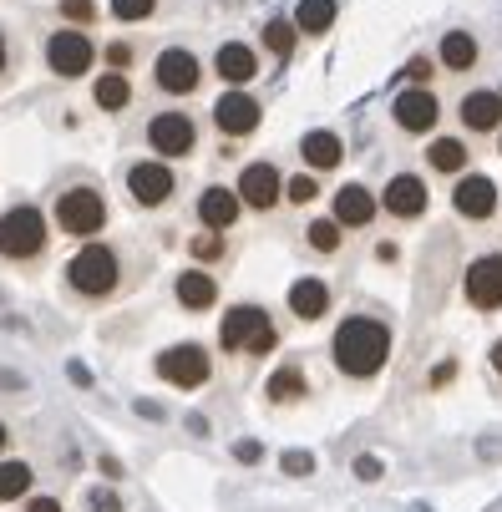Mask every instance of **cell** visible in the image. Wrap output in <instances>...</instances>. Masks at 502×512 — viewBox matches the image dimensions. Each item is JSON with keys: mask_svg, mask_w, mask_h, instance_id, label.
Returning <instances> with one entry per match:
<instances>
[{"mask_svg": "<svg viewBox=\"0 0 502 512\" xmlns=\"http://www.w3.org/2000/svg\"><path fill=\"white\" fill-rule=\"evenodd\" d=\"M330 355H335V365H340L350 381H371L381 365H386V355H391V330L381 320H371V315H350L335 330Z\"/></svg>", "mask_w": 502, "mask_h": 512, "instance_id": "obj_1", "label": "cell"}, {"mask_svg": "<svg viewBox=\"0 0 502 512\" xmlns=\"http://www.w3.org/2000/svg\"><path fill=\"white\" fill-rule=\"evenodd\" d=\"M66 284L77 289L82 300H107L112 289L122 284V259L112 244H82L77 254L66 259Z\"/></svg>", "mask_w": 502, "mask_h": 512, "instance_id": "obj_2", "label": "cell"}, {"mask_svg": "<svg viewBox=\"0 0 502 512\" xmlns=\"http://www.w3.org/2000/svg\"><path fill=\"white\" fill-rule=\"evenodd\" d=\"M46 239H51V224L46 213L31 208V203H16L0 213V259H16V264H31L46 254Z\"/></svg>", "mask_w": 502, "mask_h": 512, "instance_id": "obj_3", "label": "cell"}, {"mask_svg": "<svg viewBox=\"0 0 502 512\" xmlns=\"http://www.w3.org/2000/svg\"><path fill=\"white\" fill-rule=\"evenodd\" d=\"M56 229H66L71 239H97L107 229V203L97 188H66L56 198Z\"/></svg>", "mask_w": 502, "mask_h": 512, "instance_id": "obj_4", "label": "cell"}, {"mask_svg": "<svg viewBox=\"0 0 502 512\" xmlns=\"http://www.w3.org/2000/svg\"><path fill=\"white\" fill-rule=\"evenodd\" d=\"M219 340L234 355H264V350H274V325H269V315L259 305H239V310L224 315Z\"/></svg>", "mask_w": 502, "mask_h": 512, "instance_id": "obj_5", "label": "cell"}, {"mask_svg": "<svg viewBox=\"0 0 502 512\" xmlns=\"http://www.w3.org/2000/svg\"><path fill=\"white\" fill-rule=\"evenodd\" d=\"M92 61H97V46H92V36H87L82 26L51 31V41H46V66L56 71V77L77 82V77H87V71H92Z\"/></svg>", "mask_w": 502, "mask_h": 512, "instance_id": "obj_6", "label": "cell"}, {"mask_svg": "<svg viewBox=\"0 0 502 512\" xmlns=\"http://www.w3.org/2000/svg\"><path fill=\"white\" fill-rule=\"evenodd\" d=\"M148 148H153L158 158H188V153L198 148L193 117H188V112H158V117L148 122Z\"/></svg>", "mask_w": 502, "mask_h": 512, "instance_id": "obj_7", "label": "cell"}, {"mask_svg": "<svg viewBox=\"0 0 502 512\" xmlns=\"http://www.w3.org/2000/svg\"><path fill=\"white\" fill-rule=\"evenodd\" d=\"M173 188H178V178H173V168L163 158H148V163L127 168V193H132L137 208H163L173 198Z\"/></svg>", "mask_w": 502, "mask_h": 512, "instance_id": "obj_8", "label": "cell"}, {"mask_svg": "<svg viewBox=\"0 0 502 512\" xmlns=\"http://www.w3.org/2000/svg\"><path fill=\"white\" fill-rule=\"evenodd\" d=\"M158 376H163L168 386H178V391L203 386V381H208V350H203V345H193V340H183V345L163 350V355H158Z\"/></svg>", "mask_w": 502, "mask_h": 512, "instance_id": "obj_9", "label": "cell"}, {"mask_svg": "<svg viewBox=\"0 0 502 512\" xmlns=\"http://www.w3.org/2000/svg\"><path fill=\"white\" fill-rule=\"evenodd\" d=\"M153 82H158V92H168V97H188V92H198V82H203V66H198L193 51L168 46V51L158 56V66H153Z\"/></svg>", "mask_w": 502, "mask_h": 512, "instance_id": "obj_10", "label": "cell"}, {"mask_svg": "<svg viewBox=\"0 0 502 512\" xmlns=\"http://www.w3.org/2000/svg\"><path fill=\"white\" fill-rule=\"evenodd\" d=\"M462 289H467V300H472L477 310H497V305H502V254H482V259H472Z\"/></svg>", "mask_w": 502, "mask_h": 512, "instance_id": "obj_11", "label": "cell"}, {"mask_svg": "<svg viewBox=\"0 0 502 512\" xmlns=\"http://www.w3.org/2000/svg\"><path fill=\"white\" fill-rule=\"evenodd\" d=\"M213 127H219L224 137H249L259 127V102L249 92H224L219 102H213Z\"/></svg>", "mask_w": 502, "mask_h": 512, "instance_id": "obj_12", "label": "cell"}, {"mask_svg": "<svg viewBox=\"0 0 502 512\" xmlns=\"http://www.w3.org/2000/svg\"><path fill=\"white\" fill-rule=\"evenodd\" d=\"M437 97L426 92V87H406L401 97H396V107H391V117H396V127H406V132H432L437 127Z\"/></svg>", "mask_w": 502, "mask_h": 512, "instance_id": "obj_13", "label": "cell"}, {"mask_svg": "<svg viewBox=\"0 0 502 512\" xmlns=\"http://www.w3.org/2000/svg\"><path fill=\"white\" fill-rule=\"evenodd\" d=\"M279 193H284V178H279L274 163H249V168L239 173V198H244L249 208H274Z\"/></svg>", "mask_w": 502, "mask_h": 512, "instance_id": "obj_14", "label": "cell"}, {"mask_svg": "<svg viewBox=\"0 0 502 512\" xmlns=\"http://www.w3.org/2000/svg\"><path fill=\"white\" fill-rule=\"evenodd\" d=\"M213 71H219L229 87H249V82L259 77V56H254V46H244V41H224L219 56H213Z\"/></svg>", "mask_w": 502, "mask_h": 512, "instance_id": "obj_15", "label": "cell"}, {"mask_svg": "<svg viewBox=\"0 0 502 512\" xmlns=\"http://www.w3.org/2000/svg\"><path fill=\"white\" fill-rule=\"evenodd\" d=\"M239 208H244V198H239V188H203V198H198V218H203V229H234V218H239Z\"/></svg>", "mask_w": 502, "mask_h": 512, "instance_id": "obj_16", "label": "cell"}, {"mask_svg": "<svg viewBox=\"0 0 502 512\" xmlns=\"http://www.w3.org/2000/svg\"><path fill=\"white\" fill-rule=\"evenodd\" d=\"M335 218H340V229H366L371 218H376V198L366 183H345L335 193Z\"/></svg>", "mask_w": 502, "mask_h": 512, "instance_id": "obj_17", "label": "cell"}, {"mask_svg": "<svg viewBox=\"0 0 502 512\" xmlns=\"http://www.w3.org/2000/svg\"><path fill=\"white\" fill-rule=\"evenodd\" d=\"M452 203H457V213H462V218H492V208H497V183H492V178H482V173H472V178H462V183H457Z\"/></svg>", "mask_w": 502, "mask_h": 512, "instance_id": "obj_18", "label": "cell"}, {"mask_svg": "<svg viewBox=\"0 0 502 512\" xmlns=\"http://www.w3.org/2000/svg\"><path fill=\"white\" fill-rule=\"evenodd\" d=\"M386 213H396V218H416V213H426V183H421L416 173L391 178V183H386Z\"/></svg>", "mask_w": 502, "mask_h": 512, "instance_id": "obj_19", "label": "cell"}, {"mask_svg": "<svg viewBox=\"0 0 502 512\" xmlns=\"http://www.w3.org/2000/svg\"><path fill=\"white\" fill-rule=\"evenodd\" d=\"M213 300H219V284H213L208 269H183L178 274V305L183 310H213Z\"/></svg>", "mask_w": 502, "mask_h": 512, "instance_id": "obj_20", "label": "cell"}, {"mask_svg": "<svg viewBox=\"0 0 502 512\" xmlns=\"http://www.w3.org/2000/svg\"><path fill=\"white\" fill-rule=\"evenodd\" d=\"M462 122H467L472 132H497V122H502V97H497V92H467V97H462Z\"/></svg>", "mask_w": 502, "mask_h": 512, "instance_id": "obj_21", "label": "cell"}, {"mask_svg": "<svg viewBox=\"0 0 502 512\" xmlns=\"http://www.w3.org/2000/svg\"><path fill=\"white\" fill-rule=\"evenodd\" d=\"M290 310H295L300 320H320V315L330 310L325 279H295V284H290Z\"/></svg>", "mask_w": 502, "mask_h": 512, "instance_id": "obj_22", "label": "cell"}, {"mask_svg": "<svg viewBox=\"0 0 502 512\" xmlns=\"http://www.w3.org/2000/svg\"><path fill=\"white\" fill-rule=\"evenodd\" d=\"M92 102H97L102 112H127V107H132V82H127V71H107V77H97Z\"/></svg>", "mask_w": 502, "mask_h": 512, "instance_id": "obj_23", "label": "cell"}, {"mask_svg": "<svg viewBox=\"0 0 502 512\" xmlns=\"http://www.w3.org/2000/svg\"><path fill=\"white\" fill-rule=\"evenodd\" d=\"M300 153H305V163L315 168V173H325V168H335L340 163V137L335 132H305V142H300Z\"/></svg>", "mask_w": 502, "mask_h": 512, "instance_id": "obj_24", "label": "cell"}, {"mask_svg": "<svg viewBox=\"0 0 502 512\" xmlns=\"http://www.w3.org/2000/svg\"><path fill=\"white\" fill-rule=\"evenodd\" d=\"M442 66L447 71H472L477 66V41L467 31H447L442 36Z\"/></svg>", "mask_w": 502, "mask_h": 512, "instance_id": "obj_25", "label": "cell"}, {"mask_svg": "<svg viewBox=\"0 0 502 512\" xmlns=\"http://www.w3.org/2000/svg\"><path fill=\"white\" fill-rule=\"evenodd\" d=\"M295 26H300L305 36H325V31L335 26V0H300Z\"/></svg>", "mask_w": 502, "mask_h": 512, "instance_id": "obj_26", "label": "cell"}, {"mask_svg": "<svg viewBox=\"0 0 502 512\" xmlns=\"http://www.w3.org/2000/svg\"><path fill=\"white\" fill-rule=\"evenodd\" d=\"M426 158H432L437 173H462V168H467V142H457V137H437L432 148H426Z\"/></svg>", "mask_w": 502, "mask_h": 512, "instance_id": "obj_27", "label": "cell"}, {"mask_svg": "<svg viewBox=\"0 0 502 512\" xmlns=\"http://www.w3.org/2000/svg\"><path fill=\"white\" fill-rule=\"evenodd\" d=\"M295 41H300V26H295V21H284V16H279V21L264 26V46H269L279 61H290V56H295Z\"/></svg>", "mask_w": 502, "mask_h": 512, "instance_id": "obj_28", "label": "cell"}, {"mask_svg": "<svg viewBox=\"0 0 502 512\" xmlns=\"http://www.w3.org/2000/svg\"><path fill=\"white\" fill-rule=\"evenodd\" d=\"M305 396V371L300 365H284V371L269 376V401H300Z\"/></svg>", "mask_w": 502, "mask_h": 512, "instance_id": "obj_29", "label": "cell"}, {"mask_svg": "<svg viewBox=\"0 0 502 512\" xmlns=\"http://www.w3.org/2000/svg\"><path fill=\"white\" fill-rule=\"evenodd\" d=\"M31 492V467L26 462H0V502H16Z\"/></svg>", "mask_w": 502, "mask_h": 512, "instance_id": "obj_30", "label": "cell"}, {"mask_svg": "<svg viewBox=\"0 0 502 512\" xmlns=\"http://www.w3.org/2000/svg\"><path fill=\"white\" fill-rule=\"evenodd\" d=\"M310 249H320V254L340 249V218H315L310 224Z\"/></svg>", "mask_w": 502, "mask_h": 512, "instance_id": "obj_31", "label": "cell"}, {"mask_svg": "<svg viewBox=\"0 0 502 512\" xmlns=\"http://www.w3.org/2000/svg\"><path fill=\"white\" fill-rule=\"evenodd\" d=\"M158 11V0H112V16L117 21H148Z\"/></svg>", "mask_w": 502, "mask_h": 512, "instance_id": "obj_32", "label": "cell"}, {"mask_svg": "<svg viewBox=\"0 0 502 512\" xmlns=\"http://www.w3.org/2000/svg\"><path fill=\"white\" fill-rule=\"evenodd\" d=\"M61 16H66L71 26H82V31H87V26L97 21V0H61Z\"/></svg>", "mask_w": 502, "mask_h": 512, "instance_id": "obj_33", "label": "cell"}, {"mask_svg": "<svg viewBox=\"0 0 502 512\" xmlns=\"http://www.w3.org/2000/svg\"><path fill=\"white\" fill-rule=\"evenodd\" d=\"M219 254H224V234H219V229H203V234L193 239V259L208 264V259H219Z\"/></svg>", "mask_w": 502, "mask_h": 512, "instance_id": "obj_34", "label": "cell"}, {"mask_svg": "<svg viewBox=\"0 0 502 512\" xmlns=\"http://www.w3.org/2000/svg\"><path fill=\"white\" fill-rule=\"evenodd\" d=\"M315 193H320V183H315L310 173H300V178L284 183V198H290V203H315Z\"/></svg>", "mask_w": 502, "mask_h": 512, "instance_id": "obj_35", "label": "cell"}, {"mask_svg": "<svg viewBox=\"0 0 502 512\" xmlns=\"http://www.w3.org/2000/svg\"><path fill=\"white\" fill-rule=\"evenodd\" d=\"M107 66H112V71H127V66H132V46H127V41H112V46H107Z\"/></svg>", "mask_w": 502, "mask_h": 512, "instance_id": "obj_36", "label": "cell"}, {"mask_svg": "<svg viewBox=\"0 0 502 512\" xmlns=\"http://www.w3.org/2000/svg\"><path fill=\"white\" fill-rule=\"evenodd\" d=\"M315 462H310V452H290V457H284V472H295V477H305Z\"/></svg>", "mask_w": 502, "mask_h": 512, "instance_id": "obj_37", "label": "cell"}, {"mask_svg": "<svg viewBox=\"0 0 502 512\" xmlns=\"http://www.w3.org/2000/svg\"><path fill=\"white\" fill-rule=\"evenodd\" d=\"M355 477H361V482H376V477H381V462H376V457H361V462H355Z\"/></svg>", "mask_w": 502, "mask_h": 512, "instance_id": "obj_38", "label": "cell"}, {"mask_svg": "<svg viewBox=\"0 0 502 512\" xmlns=\"http://www.w3.org/2000/svg\"><path fill=\"white\" fill-rule=\"evenodd\" d=\"M406 71H411V82H421V87H426V77H432V61H426V56H416Z\"/></svg>", "mask_w": 502, "mask_h": 512, "instance_id": "obj_39", "label": "cell"}, {"mask_svg": "<svg viewBox=\"0 0 502 512\" xmlns=\"http://www.w3.org/2000/svg\"><path fill=\"white\" fill-rule=\"evenodd\" d=\"M234 457H239V462H259V442H239Z\"/></svg>", "mask_w": 502, "mask_h": 512, "instance_id": "obj_40", "label": "cell"}, {"mask_svg": "<svg viewBox=\"0 0 502 512\" xmlns=\"http://www.w3.org/2000/svg\"><path fill=\"white\" fill-rule=\"evenodd\" d=\"M26 512H61V502H56V497H31Z\"/></svg>", "mask_w": 502, "mask_h": 512, "instance_id": "obj_41", "label": "cell"}, {"mask_svg": "<svg viewBox=\"0 0 502 512\" xmlns=\"http://www.w3.org/2000/svg\"><path fill=\"white\" fill-rule=\"evenodd\" d=\"M6 66H11V41H6V31H0V77H6Z\"/></svg>", "mask_w": 502, "mask_h": 512, "instance_id": "obj_42", "label": "cell"}, {"mask_svg": "<svg viewBox=\"0 0 502 512\" xmlns=\"http://www.w3.org/2000/svg\"><path fill=\"white\" fill-rule=\"evenodd\" d=\"M492 365H497V376H502V340L492 345Z\"/></svg>", "mask_w": 502, "mask_h": 512, "instance_id": "obj_43", "label": "cell"}, {"mask_svg": "<svg viewBox=\"0 0 502 512\" xmlns=\"http://www.w3.org/2000/svg\"><path fill=\"white\" fill-rule=\"evenodd\" d=\"M6 442H11V431H6V421H0V452H6Z\"/></svg>", "mask_w": 502, "mask_h": 512, "instance_id": "obj_44", "label": "cell"}, {"mask_svg": "<svg viewBox=\"0 0 502 512\" xmlns=\"http://www.w3.org/2000/svg\"><path fill=\"white\" fill-rule=\"evenodd\" d=\"M497 97H502V92H497Z\"/></svg>", "mask_w": 502, "mask_h": 512, "instance_id": "obj_45", "label": "cell"}]
</instances>
